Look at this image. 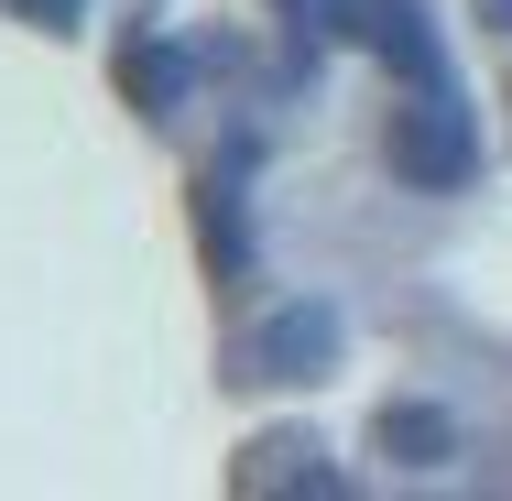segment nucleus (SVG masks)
<instances>
[{
    "instance_id": "obj_1",
    "label": "nucleus",
    "mask_w": 512,
    "mask_h": 501,
    "mask_svg": "<svg viewBox=\"0 0 512 501\" xmlns=\"http://www.w3.org/2000/svg\"><path fill=\"white\" fill-rule=\"evenodd\" d=\"M393 164H404L414 186H436V197L480 175V120L458 99V77L447 88H404V109H393Z\"/></svg>"
},
{
    "instance_id": "obj_2",
    "label": "nucleus",
    "mask_w": 512,
    "mask_h": 501,
    "mask_svg": "<svg viewBox=\"0 0 512 501\" xmlns=\"http://www.w3.org/2000/svg\"><path fill=\"white\" fill-rule=\"evenodd\" d=\"M338 360V305H284V316H262V338H251V371L262 382H316Z\"/></svg>"
},
{
    "instance_id": "obj_3",
    "label": "nucleus",
    "mask_w": 512,
    "mask_h": 501,
    "mask_svg": "<svg viewBox=\"0 0 512 501\" xmlns=\"http://www.w3.org/2000/svg\"><path fill=\"white\" fill-rule=\"evenodd\" d=\"M382 447H393L404 469H436V458L458 447V425H447L436 403H393V414H382Z\"/></svg>"
},
{
    "instance_id": "obj_4",
    "label": "nucleus",
    "mask_w": 512,
    "mask_h": 501,
    "mask_svg": "<svg viewBox=\"0 0 512 501\" xmlns=\"http://www.w3.org/2000/svg\"><path fill=\"white\" fill-rule=\"evenodd\" d=\"M131 99H142L153 120H164V109L186 99V55H175V44H153V55H131Z\"/></svg>"
},
{
    "instance_id": "obj_5",
    "label": "nucleus",
    "mask_w": 512,
    "mask_h": 501,
    "mask_svg": "<svg viewBox=\"0 0 512 501\" xmlns=\"http://www.w3.org/2000/svg\"><path fill=\"white\" fill-rule=\"evenodd\" d=\"M480 22H491V33H512V0H480Z\"/></svg>"
}]
</instances>
